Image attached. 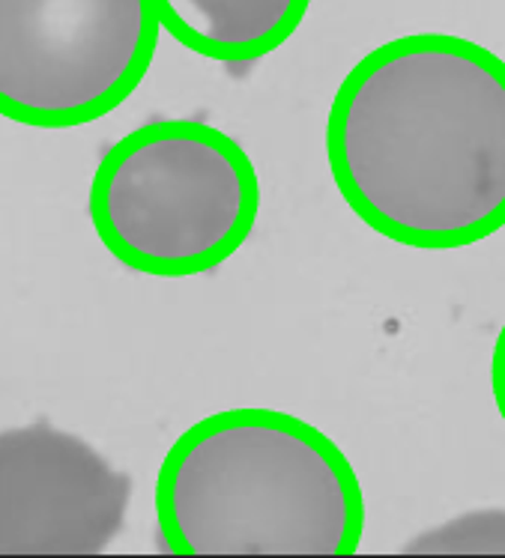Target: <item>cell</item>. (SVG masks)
<instances>
[{
  "label": "cell",
  "mask_w": 505,
  "mask_h": 558,
  "mask_svg": "<svg viewBox=\"0 0 505 558\" xmlns=\"http://www.w3.org/2000/svg\"><path fill=\"white\" fill-rule=\"evenodd\" d=\"M326 159L368 228L422 251L505 228V60L448 34L368 51L335 93Z\"/></svg>",
  "instance_id": "1"
},
{
  "label": "cell",
  "mask_w": 505,
  "mask_h": 558,
  "mask_svg": "<svg viewBox=\"0 0 505 558\" xmlns=\"http://www.w3.org/2000/svg\"><path fill=\"white\" fill-rule=\"evenodd\" d=\"M156 520L173 556H353L365 499L345 451L314 424L240 407L171 445Z\"/></svg>",
  "instance_id": "2"
},
{
  "label": "cell",
  "mask_w": 505,
  "mask_h": 558,
  "mask_svg": "<svg viewBox=\"0 0 505 558\" xmlns=\"http://www.w3.org/2000/svg\"><path fill=\"white\" fill-rule=\"evenodd\" d=\"M87 204L115 260L153 278H192L252 236L261 183L249 153L221 129L156 120L105 153Z\"/></svg>",
  "instance_id": "3"
},
{
  "label": "cell",
  "mask_w": 505,
  "mask_h": 558,
  "mask_svg": "<svg viewBox=\"0 0 505 558\" xmlns=\"http://www.w3.org/2000/svg\"><path fill=\"white\" fill-rule=\"evenodd\" d=\"M153 0H0V117L75 129L139 90L159 46Z\"/></svg>",
  "instance_id": "4"
},
{
  "label": "cell",
  "mask_w": 505,
  "mask_h": 558,
  "mask_svg": "<svg viewBox=\"0 0 505 558\" xmlns=\"http://www.w3.org/2000/svg\"><path fill=\"white\" fill-rule=\"evenodd\" d=\"M132 478L48 422L0 430V556H96L127 523Z\"/></svg>",
  "instance_id": "5"
},
{
  "label": "cell",
  "mask_w": 505,
  "mask_h": 558,
  "mask_svg": "<svg viewBox=\"0 0 505 558\" xmlns=\"http://www.w3.org/2000/svg\"><path fill=\"white\" fill-rule=\"evenodd\" d=\"M165 34L216 63H254L297 34L311 0H153Z\"/></svg>",
  "instance_id": "6"
},
{
  "label": "cell",
  "mask_w": 505,
  "mask_h": 558,
  "mask_svg": "<svg viewBox=\"0 0 505 558\" xmlns=\"http://www.w3.org/2000/svg\"><path fill=\"white\" fill-rule=\"evenodd\" d=\"M410 549L425 553H479V549H505V513H472L452 525H443L434 535L419 537Z\"/></svg>",
  "instance_id": "7"
},
{
  "label": "cell",
  "mask_w": 505,
  "mask_h": 558,
  "mask_svg": "<svg viewBox=\"0 0 505 558\" xmlns=\"http://www.w3.org/2000/svg\"><path fill=\"white\" fill-rule=\"evenodd\" d=\"M491 386H494V400L496 410L503 415L505 422V323L500 335H496V347H494V362H491Z\"/></svg>",
  "instance_id": "8"
}]
</instances>
